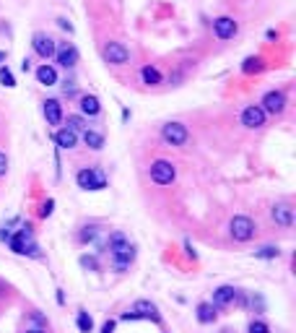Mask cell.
I'll list each match as a JSON object with an SVG mask.
<instances>
[{
  "mask_svg": "<svg viewBox=\"0 0 296 333\" xmlns=\"http://www.w3.org/2000/svg\"><path fill=\"white\" fill-rule=\"evenodd\" d=\"M75 183H78L81 190H104L107 187V177H104L102 169H81L75 175Z\"/></svg>",
  "mask_w": 296,
  "mask_h": 333,
  "instance_id": "cell-2",
  "label": "cell"
},
{
  "mask_svg": "<svg viewBox=\"0 0 296 333\" xmlns=\"http://www.w3.org/2000/svg\"><path fill=\"white\" fill-rule=\"evenodd\" d=\"M133 313L138 315V320H154V323H161V313L156 310V305H151L148 299H138L133 305Z\"/></svg>",
  "mask_w": 296,
  "mask_h": 333,
  "instance_id": "cell-12",
  "label": "cell"
},
{
  "mask_svg": "<svg viewBox=\"0 0 296 333\" xmlns=\"http://www.w3.org/2000/svg\"><path fill=\"white\" fill-rule=\"evenodd\" d=\"M242 125L244 128H262L265 125V120H268V115H265V110L260 107V104H249V107L242 110Z\"/></svg>",
  "mask_w": 296,
  "mask_h": 333,
  "instance_id": "cell-6",
  "label": "cell"
},
{
  "mask_svg": "<svg viewBox=\"0 0 296 333\" xmlns=\"http://www.w3.org/2000/svg\"><path fill=\"white\" fill-rule=\"evenodd\" d=\"M273 222L278 226H291L294 224V208L288 206V203H278V206H273Z\"/></svg>",
  "mask_w": 296,
  "mask_h": 333,
  "instance_id": "cell-13",
  "label": "cell"
},
{
  "mask_svg": "<svg viewBox=\"0 0 296 333\" xmlns=\"http://www.w3.org/2000/svg\"><path fill=\"white\" fill-rule=\"evenodd\" d=\"M151 180H154L156 185H172L174 180H177V169H174L172 162L158 159V162L151 164Z\"/></svg>",
  "mask_w": 296,
  "mask_h": 333,
  "instance_id": "cell-3",
  "label": "cell"
},
{
  "mask_svg": "<svg viewBox=\"0 0 296 333\" xmlns=\"http://www.w3.org/2000/svg\"><path fill=\"white\" fill-rule=\"evenodd\" d=\"M234 297H237V292H234V286H218V289L213 292V302L210 305L213 307H226V305H231L234 302Z\"/></svg>",
  "mask_w": 296,
  "mask_h": 333,
  "instance_id": "cell-14",
  "label": "cell"
},
{
  "mask_svg": "<svg viewBox=\"0 0 296 333\" xmlns=\"http://www.w3.org/2000/svg\"><path fill=\"white\" fill-rule=\"evenodd\" d=\"M161 138L169 143V146H185L190 138V130L182 123H166L161 128Z\"/></svg>",
  "mask_w": 296,
  "mask_h": 333,
  "instance_id": "cell-5",
  "label": "cell"
},
{
  "mask_svg": "<svg viewBox=\"0 0 296 333\" xmlns=\"http://www.w3.org/2000/svg\"><path fill=\"white\" fill-rule=\"evenodd\" d=\"M0 83H3V86H8V89L16 86V78H13V73L8 71V68H0Z\"/></svg>",
  "mask_w": 296,
  "mask_h": 333,
  "instance_id": "cell-25",
  "label": "cell"
},
{
  "mask_svg": "<svg viewBox=\"0 0 296 333\" xmlns=\"http://www.w3.org/2000/svg\"><path fill=\"white\" fill-rule=\"evenodd\" d=\"M57 26H60V29H65L68 34H73V24H70L68 18H57Z\"/></svg>",
  "mask_w": 296,
  "mask_h": 333,
  "instance_id": "cell-34",
  "label": "cell"
},
{
  "mask_svg": "<svg viewBox=\"0 0 296 333\" xmlns=\"http://www.w3.org/2000/svg\"><path fill=\"white\" fill-rule=\"evenodd\" d=\"M68 130H73V133H83V130H86L83 117L81 115H70V117H68Z\"/></svg>",
  "mask_w": 296,
  "mask_h": 333,
  "instance_id": "cell-24",
  "label": "cell"
},
{
  "mask_svg": "<svg viewBox=\"0 0 296 333\" xmlns=\"http://www.w3.org/2000/svg\"><path fill=\"white\" fill-rule=\"evenodd\" d=\"M5 172H8V156H5L3 151H0V177H3Z\"/></svg>",
  "mask_w": 296,
  "mask_h": 333,
  "instance_id": "cell-33",
  "label": "cell"
},
{
  "mask_svg": "<svg viewBox=\"0 0 296 333\" xmlns=\"http://www.w3.org/2000/svg\"><path fill=\"white\" fill-rule=\"evenodd\" d=\"M81 266H83V268L96 271V258H91V255H83V258H81Z\"/></svg>",
  "mask_w": 296,
  "mask_h": 333,
  "instance_id": "cell-31",
  "label": "cell"
},
{
  "mask_svg": "<svg viewBox=\"0 0 296 333\" xmlns=\"http://www.w3.org/2000/svg\"><path fill=\"white\" fill-rule=\"evenodd\" d=\"M36 81H39L42 86H55L57 83V71L52 65H39L36 68Z\"/></svg>",
  "mask_w": 296,
  "mask_h": 333,
  "instance_id": "cell-18",
  "label": "cell"
},
{
  "mask_svg": "<svg viewBox=\"0 0 296 333\" xmlns=\"http://www.w3.org/2000/svg\"><path fill=\"white\" fill-rule=\"evenodd\" d=\"M81 112L86 117H96L99 112H102V104H99V99L94 94H83L81 96Z\"/></svg>",
  "mask_w": 296,
  "mask_h": 333,
  "instance_id": "cell-17",
  "label": "cell"
},
{
  "mask_svg": "<svg viewBox=\"0 0 296 333\" xmlns=\"http://www.w3.org/2000/svg\"><path fill=\"white\" fill-rule=\"evenodd\" d=\"M262 68H265L262 57H247L244 63H242V71H244L247 75H255V73H260Z\"/></svg>",
  "mask_w": 296,
  "mask_h": 333,
  "instance_id": "cell-22",
  "label": "cell"
},
{
  "mask_svg": "<svg viewBox=\"0 0 296 333\" xmlns=\"http://www.w3.org/2000/svg\"><path fill=\"white\" fill-rule=\"evenodd\" d=\"M249 333H270V328H268V323H262V320H252L249 323V328H247Z\"/></svg>",
  "mask_w": 296,
  "mask_h": 333,
  "instance_id": "cell-27",
  "label": "cell"
},
{
  "mask_svg": "<svg viewBox=\"0 0 296 333\" xmlns=\"http://www.w3.org/2000/svg\"><path fill=\"white\" fill-rule=\"evenodd\" d=\"M102 333H115V320H107V323H104Z\"/></svg>",
  "mask_w": 296,
  "mask_h": 333,
  "instance_id": "cell-35",
  "label": "cell"
},
{
  "mask_svg": "<svg viewBox=\"0 0 296 333\" xmlns=\"http://www.w3.org/2000/svg\"><path fill=\"white\" fill-rule=\"evenodd\" d=\"M104 60L112 65H125L127 60H130V50L120 42H109L107 47H104Z\"/></svg>",
  "mask_w": 296,
  "mask_h": 333,
  "instance_id": "cell-8",
  "label": "cell"
},
{
  "mask_svg": "<svg viewBox=\"0 0 296 333\" xmlns=\"http://www.w3.org/2000/svg\"><path fill=\"white\" fill-rule=\"evenodd\" d=\"M44 117H47V123L50 125H60L63 123V107H60V102L57 99H47L44 102Z\"/></svg>",
  "mask_w": 296,
  "mask_h": 333,
  "instance_id": "cell-15",
  "label": "cell"
},
{
  "mask_svg": "<svg viewBox=\"0 0 296 333\" xmlns=\"http://www.w3.org/2000/svg\"><path fill=\"white\" fill-rule=\"evenodd\" d=\"M109 253H112V266L115 271H127L135 258V247L130 245V240L122 232H115L109 237Z\"/></svg>",
  "mask_w": 296,
  "mask_h": 333,
  "instance_id": "cell-1",
  "label": "cell"
},
{
  "mask_svg": "<svg viewBox=\"0 0 296 333\" xmlns=\"http://www.w3.org/2000/svg\"><path fill=\"white\" fill-rule=\"evenodd\" d=\"M75 323H78V331L81 333H91V331H94V320H91V315L86 313V310H81V313H78Z\"/></svg>",
  "mask_w": 296,
  "mask_h": 333,
  "instance_id": "cell-23",
  "label": "cell"
},
{
  "mask_svg": "<svg viewBox=\"0 0 296 333\" xmlns=\"http://www.w3.org/2000/svg\"><path fill=\"white\" fill-rule=\"evenodd\" d=\"M32 47H34V52L39 57H52L55 55V39H52L50 34H44V32H36L34 34V39H32Z\"/></svg>",
  "mask_w": 296,
  "mask_h": 333,
  "instance_id": "cell-10",
  "label": "cell"
},
{
  "mask_svg": "<svg viewBox=\"0 0 296 333\" xmlns=\"http://www.w3.org/2000/svg\"><path fill=\"white\" fill-rule=\"evenodd\" d=\"M26 333H47V331H42V328H29Z\"/></svg>",
  "mask_w": 296,
  "mask_h": 333,
  "instance_id": "cell-37",
  "label": "cell"
},
{
  "mask_svg": "<svg viewBox=\"0 0 296 333\" xmlns=\"http://www.w3.org/2000/svg\"><path fill=\"white\" fill-rule=\"evenodd\" d=\"M96 226H83L81 229V242H94L96 240Z\"/></svg>",
  "mask_w": 296,
  "mask_h": 333,
  "instance_id": "cell-26",
  "label": "cell"
},
{
  "mask_svg": "<svg viewBox=\"0 0 296 333\" xmlns=\"http://www.w3.org/2000/svg\"><path fill=\"white\" fill-rule=\"evenodd\" d=\"M55 57H57V63L63 65V68H73L75 63H78V50H75V44H57L55 47Z\"/></svg>",
  "mask_w": 296,
  "mask_h": 333,
  "instance_id": "cell-11",
  "label": "cell"
},
{
  "mask_svg": "<svg viewBox=\"0 0 296 333\" xmlns=\"http://www.w3.org/2000/svg\"><path fill=\"white\" fill-rule=\"evenodd\" d=\"M3 60H5V52H3V50H0V63H3Z\"/></svg>",
  "mask_w": 296,
  "mask_h": 333,
  "instance_id": "cell-38",
  "label": "cell"
},
{
  "mask_svg": "<svg viewBox=\"0 0 296 333\" xmlns=\"http://www.w3.org/2000/svg\"><path fill=\"white\" fill-rule=\"evenodd\" d=\"M140 81L146 83V86H158V83L164 81V75H161V71H158V68L146 65V68H140Z\"/></svg>",
  "mask_w": 296,
  "mask_h": 333,
  "instance_id": "cell-19",
  "label": "cell"
},
{
  "mask_svg": "<svg viewBox=\"0 0 296 333\" xmlns=\"http://www.w3.org/2000/svg\"><path fill=\"white\" fill-rule=\"evenodd\" d=\"M195 313H197V320H200L203 325H208V323H213V320H216V307L210 305V302H200Z\"/></svg>",
  "mask_w": 296,
  "mask_h": 333,
  "instance_id": "cell-20",
  "label": "cell"
},
{
  "mask_svg": "<svg viewBox=\"0 0 296 333\" xmlns=\"http://www.w3.org/2000/svg\"><path fill=\"white\" fill-rule=\"evenodd\" d=\"M63 92H65V96H75V92H78V89H75V81H73V78H65V81H63Z\"/></svg>",
  "mask_w": 296,
  "mask_h": 333,
  "instance_id": "cell-29",
  "label": "cell"
},
{
  "mask_svg": "<svg viewBox=\"0 0 296 333\" xmlns=\"http://www.w3.org/2000/svg\"><path fill=\"white\" fill-rule=\"evenodd\" d=\"M52 208H55V201L47 198V201L42 203V208H39V216H42V219H47V216L52 214Z\"/></svg>",
  "mask_w": 296,
  "mask_h": 333,
  "instance_id": "cell-28",
  "label": "cell"
},
{
  "mask_svg": "<svg viewBox=\"0 0 296 333\" xmlns=\"http://www.w3.org/2000/svg\"><path fill=\"white\" fill-rule=\"evenodd\" d=\"M265 37H268V39L273 42V39H276V37H278V32H276V29H268V34H265Z\"/></svg>",
  "mask_w": 296,
  "mask_h": 333,
  "instance_id": "cell-36",
  "label": "cell"
},
{
  "mask_svg": "<svg viewBox=\"0 0 296 333\" xmlns=\"http://www.w3.org/2000/svg\"><path fill=\"white\" fill-rule=\"evenodd\" d=\"M257 258H276L278 255V247H262V250H257Z\"/></svg>",
  "mask_w": 296,
  "mask_h": 333,
  "instance_id": "cell-30",
  "label": "cell"
},
{
  "mask_svg": "<svg viewBox=\"0 0 296 333\" xmlns=\"http://www.w3.org/2000/svg\"><path fill=\"white\" fill-rule=\"evenodd\" d=\"M83 141H86V146L88 148H94V151H102L104 148V135L102 133H96V130H83Z\"/></svg>",
  "mask_w": 296,
  "mask_h": 333,
  "instance_id": "cell-21",
  "label": "cell"
},
{
  "mask_svg": "<svg viewBox=\"0 0 296 333\" xmlns=\"http://www.w3.org/2000/svg\"><path fill=\"white\" fill-rule=\"evenodd\" d=\"M55 143H57V148H75V143H78V133H73V130H68V128H63V130H57L55 135Z\"/></svg>",
  "mask_w": 296,
  "mask_h": 333,
  "instance_id": "cell-16",
  "label": "cell"
},
{
  "mask_svg": "<svg viewBox=\"0 0 296 333\" xmlns=\"http://www.w3.org/2000/svg\"><path fill=\"white\" fill-rule=\"evenodd\" d=\"M32 323L36 325V328H42V325L47 323V317H44L42 313H32Z\"/></svg>",
  "mask_w": 296,
  "mask_h": 333,
  "instance_id": "cell-32",
  "label": "cell"
},
{
  "mask_svg": "<svg viewBox=\"0 0 296 333\" xmlns=\"http://www.w3.org/2000/svg\"><path fill=\"white\" fill-rule=\"evenodd\" d=\"M229 232L237 242H247L255 237V222L249 216H234L229 224Z\"/></svg>",
  "mask_w": 296,
  "mask_h": 333,
  "instance_id": "cell-4",
  "label": "cell"
},
{
  "mask_svg": "<svg viewBox=\"0 0 296 333\" xmlns=\"http://www.w3.org/2000/svg\"><path fill=\"white\" fill-rule=\"evenodd\" d=\"M260 107L265 110V115H280L286 110V94L283 92H268L262 96Z\"/></svg>",
  "mask_w": 296,
  "mask_h": 333,
  "instance_id": "cell-9",
  "label": "cell"
},
{
  "mask_svg": "<svg viewBox=\"0 0 296 333\" xmlns=\"http://www.w3.org/2000/svg\"><path fill=\"white\" fill-rule=\"evenodd\" d=\"M237 32H239V24L231 16H218L213 21V34L218 37V39H234Z\"/></svg>",
  "mask_w": 296,
  "mask_h": 333,
  "instance_id": "cell-7",
  "label": "cell"
}]
</instances>
